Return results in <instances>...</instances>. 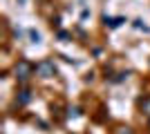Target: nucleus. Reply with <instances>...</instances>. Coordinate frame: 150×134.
<instances>
[{"mask_svg":"<svg viewBox=\"0 0 150 134\" xmlns=\"http://www.w3.org/2000/svg\"><path fill=\"white\" fill-rule=\"evenodd\" d=\"M119 134H132V132H130V130H128V128H123V130H121Z\"/></svg>","mask_w":150,"mask_h":134,"instance_id":"obj_8","label":"nucleus"},{"mask_svg":"<svg viewBox=\"0 0 150 134\" xmlns=\"http://www.w3.org/2000/svg\"><path fill=\"white\" fill-rule=\"evenodd\" d=\"M29 36H31V43H40V34H38V32H34V29H31Z\"/></svg>","mask_w":150,"mask_h":134,"instance_id":"obj_6","label":"nucleus"},{"mask_svg":"<svg viewBox=\"0 0 150 134\" xmlns=\"http://www.w3.org/2000/svg\"><path fill=\"white\" fill-rule=\"evenodd\" d=\"M103 20H105V25H108V27H119L121 22H123V18H108V16H105Z\"/></svg>","mask_w":150,"mask_h":134,"instance_id":"obj_4","label":"nucleus"},{"mask_svg":"<svg viewBox=\"0 0 150 134\" xmlns=\"http://www.w3.org/2000/svg\"><path fill=\"white\" fill-rule=\"evenodd\" d=\"M36 74L43 78H52V76H56V67H54L52 60H40L36 65Z\"/></svg>","mask_w":150,"mask_h":134,"instance_id":"obj_2","label":"nucleus"},{"mask_svg":"<svg viewBox=\"0 0 150 134\" xmlns=\"http://www.w3.org/2000/svg\"><path fill=\"white\" fill-rule=\"evenodd\" d=\"M29 98H31V94L27 92V89H23V92H18V105H25V103H29Z\"/></svg>","mask_w":150,"mask_h":134,"instance_id":"obj_3","label":"nucleus"},{"mask_svg":"<svg viewBox=\"0 0 150 134\" xmlns=\"http://www.w3.org/2000/svg\"><path fill=\"white\" fill-rule=\"evenodd\" d=\"M141 112H144L146 116H150V96L141 101Z\"/></svg>","mask_w":150,"mask_h":134,"instance_id":"obj_5","label":"nucleus"},{"mask_svg":"<svg viewBox=\"0 0 150 134\" xmlns=\"http://www.w3.org/2000/svg\"><path fill=\"white\" fill-rule=\"evenodd\" d=\"M31 72H34V67H31L27 60H18V63H16V67H13V74H16V78H18L20 83H25L27 78L31 76Z\"/></svg>","mask_w":150,"mask_h":134,"instance_id":"obj_1","label":"nucleus"},{"mask_svg":"<svg viewBox=\"0 0 150 134\" xmlns=\"http://www.w3.org/2000/svg\"><path fill=\"white\" fill-rule=\"evenodd\" d=\"M134 27H137V29H144V32H148V27H146L141 20H134Z\"/></svg>","mask_w":150,"mask_h":134,"instance_id":"obj_7","label":"nucleus"}]
</instances>
